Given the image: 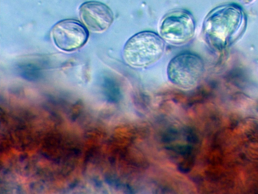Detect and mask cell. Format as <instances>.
I'll use <instances>...</instances> for the list:
<instances>
[{
    "mask_svg": "<svg viewBox=\"0 0 258 194\" xmlns=\"http://www.w3.org/2000/svg\"><path fill=\"white\" fill-rule=\"evenodd\" d=\"M246 17L236 4L220 6L206 16L203 26L204 36L214 49L221 51L234 43L245 26Z\"/></svg>",
    "mask_w": 258,
    "mask_h": 194,
    "instance_id": "obj_1",
    "label": "cell"
},
{
    "mask_svg": "<svg viewBox=\"0 0 258 194\" xmlns=\"http://www.w3.org/2000/svg\"><path fill=\"white\" fill-rule=\"evenodd\" d=\"M160 36L151 31L135 34L125 42L123 57L134 68H143L157 62L162 56L165 44Z\"/></svg>",
    "mask_w": 258,
    "mask_h": 194,
    "instance_id": "obj_2",
    "label": "cell"
},
{
    "mask_svg": "<svg viewBox=\"0 0 258 194\" xmlns=\"http://www.w3.org/2000/svg\"><path fill=\"white\" fill-rule=\"evenodd\" d=\"M204 63L198 56L189 53L173 57L167 67L168 79L175 85L184 89L195 86L204 72Z\"/></svg>",
    "mask_w": 258,
    "mask_h": 194,
    "instance_id": "obj_3",
    "label": "cell"
},
{
    "mask_svg": "<svg viewBox=\"0 0 258 194\" xmlns=\"http://www.w3.org/2000/svg\"><path fill=\"white\" fill-rule=\"evenodd\" d=\"M196 24L192 15L187 11L178 9L166 14L161 20L159 33L162 38L175 45H182L194 36Z\"/></svg>",
    "mask_w": 258,
    "mask_h": 194,
    "instance_id": "obj_4",
    "label": "cell"
},
{
    "mask_svg": "<svg viewBox=\"0 0 258 194\" xmlns=\"http://www.w3.org/2000/svg\"><path fill=\"white\" fill-rule=\"evenodd\" d=\"M51 36L56 46L63 51L71 52L83 46L88 38L86 29L79 22L63 20L52 28Z\"/></svg>",
    "mask_w": 258,
    "mask_h": 194,
    "instance_id": "obj_5",
    "label": "cell"
},
{
    "mask_svg": "<svg viewBox=\"0 0 258 194\" xmlns=\"http://www.w3.org/2000/svg\"><path fill=\"white\" fill-rule=\"evenodd\" d=\"M80 18L91 31L103 32L113 21L112 11L105 4L96 1L83 3L79 8Z\"/></svg>",
    "mask_w": 258,
    "mask_h": 194,
    "instance_id": "obj_6",
    "label": "cell"
},
{
    "mask_svg": "<svg viewBox=\"0 0 258 194\" xmlns=\"http://www.w3.org/2000/svg\"><path fill=\"white\" fill-rule=\"evenodd\" d=\"M20 75L28 80L38 79L41 75L40 68L32 64H24L18 67Z\"/></svg>",
    "mask_w": 258,
    "mask_h": 194,
    "instance_id": "obj_7",
    "label": "cell"
},
{
    "mask_svg": "<svg viewBox=\"0 0 258 194\" xmlns=\"http://www.w3.org/2000/svg\"><path fill=\"white\" fill-rule=\"evenodd\" d=\"M244 4H249L254 0H241Z\"/></svg>",
    "mask_w": 258,
    "mask_h": 194,
    "instance_id": "obj_8",
    "label": "cell"
}]
</instances>
